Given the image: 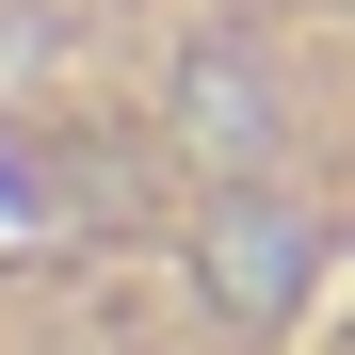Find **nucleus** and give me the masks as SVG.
I'll return each instance as SVG.
<instances>
[{
  "label": "nucleus",
  "instance_id": "obj_2",
  "mask_svg": "<svg viewBox=\"0 0 355 355\" xmlns=\"http://www.w3.org/2000/svg\"><path fill=\"white\" fill-rule=\"evenodd\" d=\"M178 130H194L210 162H259L275 146V81L243 65V49H194V65H178Z\"/></svg>",
  "mask_w": 355,
  "mask_h": 355
},
{
  "label": "nucleus",
  "instance_id": "obj_1",
  "mask_svg": "<svg viewBox=\"0 0 355 355\" xmlns=\"http://www.w3.org/2000/svg\"><path fill=\"white\" fill-rule=\"evenodd\" d=\"M194 275H210V307H226V323H275L291 291H307V226H291L275 194H243V210H210Z\"/></svg>",
  "mask_w": 355,
  "mask_h": 355
}]
</instances>
